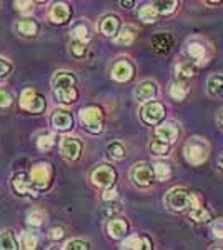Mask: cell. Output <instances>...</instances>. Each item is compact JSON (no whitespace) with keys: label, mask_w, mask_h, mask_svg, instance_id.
Wrapping results in <instances>:
<instances>
[{"label":"cell","mask_w":223,"mask_h":250,"mask_svg":"<svg viewBox=\"0 0 223 250\" xmlns=\"http://www.w3.org/2000/svg\"><path fill=\"white\" fill-rule=\"evenodd\" d=\"M77 80L70 72H57L52 79V85H54V94L60 102H75L77 90H75Z\"/></svg>","instance_id":"6da1fadb"},{"label":"cell","mask_w":223,"mask_h":250,"mask_svg":"<svg viewBox=\"0 0 223 250\" xmlns=\"http://www.w3.org/2000/svg\"><path fill=\"white\" fill-rule=\"evenodd\" d=\"M165 205L173 212H182V210H185L186 207H192V208L200 207L197 197L182 187L172 188V190L167 193V197H165Z\"/></svg>","instance_id":"7a4b0ae2"},{"label":"cell","mask_w":223,"mask_h":250,"mask_svg":"<svg viewBox=\"0 0 223 250\" xmlns=\"http://www.w3.org/2000/svg\"><path fill=\"white\" fill-rule=\"evenodd\" d=\"M183 155L192 165H202L208 159L210 155V145L202 137H192L188 142L185 144Z\"/></svg>","instance_id":"3957f363"},{"label":"cell","mask_w":223,"mask_h":250,"mask_svg":"<svg viewBox=\"0 0 223 250\" xmlns=\"http://www.w3.org/2000/svg\"><path fill=\"white\" fill-rule=\"evenodd\" d=\"M80 120L85 125V128L92 134H100L103 130V112L100 107H83L80 110Z\"/></svg>","instance_id":"277c9868"},{"label":"cell","mask_w":223,"mask_h":250,"mask_svg":"<svg viewBox=\"0 0 223 250\" xmlns=\"http://www.w3.org/2000/svg\"><path fill=\"white\" fill-rule=\"evenodd\" d=\"M20 105L23 110L32 112V114H40L45 108V100L42 95H39L34 88H25L20 95Z\"/></svg>","instance_id":"5b68a950"},{"label":"cell","mask_w":223,"mask_h":250,"mask_svg":"<svg viewBox=\"0 0 223 250\" xmlns=\"http://www.w3.org/2000/svg\"><path fill=\"white\" fill-rule=\"evenodd\" d=\"M115 179H117V173L112 167H108V165H100V167H97L92 173L93 184H95L97 187L105 188V190H107V188H112Z\"/></svg>","instance_id":"8992f818"},{"label":"cell","mask_w":223,"mask_h":250,"mask_svg":"<svg viewBox=\"0 0 223 250\" xmlns=\"http://www.w3.org/2000/svg\"><path fill=\"white\" fill-rule=\"evenodd\" d=\"M142 120L148 125H157L165 117V107L160 102H148L140 110Z\"/></svg>","instance_id":"52a82bcc"},{"label":"cell","mask_w":223,"mask_h":250,"mask_svg":"<svg viewBox=\"0 0 223 250\" xmlns=\"http://www.w3.org/2000/svg\"><path fill=\"white\" fill-rule=\"evenodd\" d=\"M130 177L133 184L139 185V187H148V185H152L155 173H153V168H150L148 164H137L133 165Z\"/></svg>","instance_id":"ba28073f"},{"label":"cell","mask_w":223,"mask_h":250,"mask_svg":"<svg viewBox=\"0 0 223 250\" xmlns=\"http://www.w3.org/2000/svg\"><path fill=\"white\" fill-rule=\"evenodd\" d=\"M80 152H82V144H80L79 139L75 137H63L62 142H60V154L68 162H74L80 157Z\"/></svg>","instance_id":"9c48e42d"},{"label":"cell","mask_w":223,"mask_h":250,"mask_svg":"<svg viewBox=\"0 0 223 250\" xmlns=\"http://www.w3.org/2000/svg\"><path fill=\"white\" fill-rule=\"evenodd\" d=\"M155 139L163 144L172 145L178 139V127L173 122H167V124L160 125L155 130Z\"/></svg>","instance_id":"30bf717a"},{"label":"cell","mask_w":223,"mask_h":250,"mask_svg":"<svg viewBox=\"0 0 223 250\" xmlns=\"http://www.w3.org/2000/svg\"><path fill=\"white\" fill-rule=\"evenodd\" d=\"M30 179L32 184L39 188H45L48 184V179H50V168H48L47 164H39L32 168L30 172Z\"/></svg>","instance_id":"8fae6325"},{"label":"cell","mask_w":223,"mask_h":250,"mask_svg":"<svg viewBox=\"0 0 223 250\" xmlns=\"http://www.w3.org/2000/svg\"><path fill=\"white\" fill-rule=\"evenodd\" d=\"M112 77L117 82H127L133 77V67L127 60H119L115 62V65L112 67Z\"/></svg>","instance_id":"7c38bea8"},{"label":"cell","mask_w":223,"mask_h":250,"mask_svg":"<svg viewBox=\"0 0 223 250\" xmlns=\"http://www.w3.org/2000/svg\"><path fill=\"white\" fill-rule=\"evenodd\" d=\"M52 125H54L57 130L65 132L68 128L74 127V117L70 115V112L59 108V110H55L54 115H52Z\"/></svg>","instance_id":"4fadbf2b"},{"label":"cell","mask_w":223,"mask_h":250,"mask_svg":"<svg viewBox=\"0 0 223 250\" xmlns=\"http://www.w3.org/2000/svg\"><path fill=\"white\" fill-rule=\"evenodd\" d=\"M158 88H157V83L150 82V80H147V82H142L137 85L135 92H133V95H135V99L139 100V102H145V100H152L155 99Z\"/></svg>","instance_id":"5bb4252c"},{"label":"cell","mask_w":223,"mask_h":250,"mask_svg":"<svg viewBox=\"0 0 223 250\" xmlns=\"http://www.w3.org/2000/svg\"><path fill=\"white\" fill-rule=\"evenodd\" d=\"M48 17H50L52 22L55 23H63L67 22L68 17H70V7L67 5V3H55L54 7L50 9V14H48Z\"/></svg>","instance_id":"9a60e30c"},{"label":"cell","mask_w":223,"mask_h":250,"mask_svg":"<svg viewBox=\"0 0 223 250\" xmlns=\"http://www.w3.org/2000/svg\"><path fill=\"white\" fill-rule=\"evenodd\" d=\"M127 222L122 220V219H112L110 222H108L107 225V232L108 235L112 237V239L119 240V239H123L125 233H127Z\"/></svg>","instance_id":"2e32d148"},{"label":"cell","mask_w":223,"mask_h":250,"mask_svg":"<svg viewBox=\"0 0 223 250\" xmlns=\"http://www.w3.org/2000/svg\"><path fill=\"white\" fill-rule=\"evenodd\" d=\"M119 27H120V20L117 15H107V17H103L102 22H100V30H102V34L107 35V37H113V35L119 32Z\"/></svg>","instance_id":"e0dca14e"},{"label":"cell","mask_w":223,"mask_h":250,"mask_svg":"<svg viewBox=\"0 0 223 250\" xmlns=\"http://www.w3.org/2000/svg\"><path fill=\"white\" fill-rule=\"evenodd\" d=\"M172 43H173V40L167 34H158L152 39V45L158 54H167V52H170Z\"/></svg>","instance_id":"ac0fdd59"},{"label":"cell","mask_w":223,"mask_h":250,"mask_svg":"<svg viewBox=\"0 0 223 250\" xmlns=\"http://www.w3.org/2000/svg\"><path fill=\"white\" fill-rule=\"evenodd\" d=\"M206 87H208V92L213 97H223V75L215 74L208 79L206 82Z\"/></svg>","instance_id":"d6986e66"},{"label":"cell","mask_w":223,"mask_h":250,"mask_svg":"<svg viewBox=\"0 0 223 250\" xmlns=\"http://www.w3.org/2000/svg\"><path fill=\"white\" fill-rule=\"evenodd\" d=\"M186 52H188V55L195 60V62H202V60H205L206 57V48L202 45L200 42H190L188 45H186Z\"/></svg>","instance_id":"ffe728a7"},{"label":"cell","mask_w":223,"mask_h":250,"mask_svg":"<svg viewBox=\"0 0 223 250\" xmlns=\"http://www.w3.org/2000/svg\"><path fill=\"white\" fill-rule=\"evenodd\" d=\"M0 250H19L17 239L10 230L0 232Z\"/></svg>","instance_id":"44dd1931"},{"label":"cell","mask_w":223,"mask_h":250,"mask_svg":"<svg viewBox=\"0 0 223 250\" xmlns=\"http://www.w3.org/2000/svg\"><path fill=\"white\" fill-rule=\"evenodd\" d=\"M12 185H14V190L20 193V195H27V193H30V185L25 180V175L23 173H19V175L14 177V180H12ZM34 193V192H32Z\"/></svg>","instance_id":"7402d4cb"},{"label":"cell","mask_w":223,"mask_h":250,"mask_svg":"<svg viewBox=\"0 0 223 250\" xmlns=\"http://www.w3.org/2000/svg\"><path fill=\"white\" fill-rule=\"evenodd\" d=\"M186 94H188V83L183 82V80H177L172 85V88H170V95L175 100H183Z\"/></svg>","instance_id":"603a6c76"},{"label":"cell","mask_w":223,"mask_h":250,"mask_svg":"<svg viewBox=\"0 0 223 250\" xmlns=\"http://www.w3.org/2000/svg\"><path fill=\"white\" fill-rule=\"evenodd\" d=\"M17 29L19 32L22 35H27V37H34L35 34H37V30H39V27H37V23L34 22V20H20V22L17 23Z\"/></svg>","instance_id":"cb8c5ba5"},{"label":"cell","mask_w":223,"mask_h":250,"mask_svg":"<svg viewBox=\"0 0 223 250\" xmlns=\"http://www.w3.org/2000/svg\"><path fill=\"white\" fill-rule=\"evenodd\" d=\"M133 39H135V32H133L132 27H123L120 30V34H117L115 43H119V45H130Z\"/></svg>","instance_id":"d4e9b609"},{"label":"cell","mask_w":223,"mask_h":250,"mask_svg":"<svg viewBox=\"0 0 223 250\" xmlns=\"http://www.w3.org/2000/svg\"><path fill=\"white\" fill-rule=\"evenodd\" d=\"M54 144H55V135L52 134V132H45V134L39 135V139H37V147L42 152L50 150V148L54 147Z\"/></svg>","instance_id":"484cf974"},{"label":"cell","mask_w":223,"mask_h":250,"mask_svg":"<svg viewBox=\"0 0 223 250\" xmlns=\"http://www.w3.org/2000/svg\"><path fill=\"white\" fill-rule=\"evenodd\" d=\"M107 155L112 160H122L125 157V148L120 142H112L107 145Z\"/></svg>","instance_id":"4316f807"},{"label":"cell","mask_w":223,"mask_h":250,"mask_svg":"<svg viewBox=\"0 0 223 250\" xmlns=\"http://www.w3.org/2000/svg\"><path fill=\"white\" fill-rule=\"evenodd\" d=\"M153 173H155V179L157 180H167L170 177V167L168 164L162 162V160H158V162L153 164Z\"/></svg>","instance_id":"83f0119b"},{"label":"cell","mask_w":223,"mask_h":250,"mask_svg":"<svg viewBox=\"0 0 223 250\" xmlns=\"http://www.w3.org/2000/svg\"><path fill=\"white\" fill-rule=\"evenodd\" d=\"M72 35H74V40H79V42L82 43H87L88 40H90V29H88L85 23H80V25H77L74 32H72Z\"/></svg>","instance_id":"f1b7e54d"},{"label":"cell","mask_w":223,"mask_h":250,"mask_svg":"<svg viewBox=\"0 0 223 250\" xmlns=\"http://www.w3.org/2000/svg\"><path fill=\"white\" fill-rule=\"evenodd\" d=\"M122 249L123 250H142L143 249V239L139 235H130L123 240L122 244Z\"/></svg>","instance_id":"f546056e"},{"label":"cell","mask_w":223,"mask_h":250,"mask_svg":"<svg viewBox=\"0 0 223 250\" xmlns=\"http://www.w3.org/2000/svg\"><path fill=\"white\" fill-rule=\"evenodd\" d=\"M175 74H177V80H183L185 82L186 79H190L195 74V70H193L192 63H178L175 68Z\"/></svg>","instance_id":"4dcf8cb0"},{"label":"cell","mask_w":223,"mask_h":250,"mask_svg":"<svg viewBox=\"0 0 223 250\" xmlns=\"http://www.w3.org/2000/svg\"><path fill=\"white\" fill-rule=\"evenodd\" d=\"M20 242H22V247L23 250H35L39 244V239L35 233H30V232H23L20 235Z\"/></svg>","instance_id":"1f68e13d"},{"label":"cell","mask_w":223,"mask_h":250,"mask_svg":"<svg viewBox=\"0 0 223 250\" xmlns=\"http://www.w3.org/2000/svg\"><path fill=\"white\" fill-rule=\"evenodd\" d=\"M139 15H140V19L143 20V22L150 23V22H155L158 12H157V9H155L153 5H143V7L140 9Z\"/></svg>","instance_id":"d6a6232c"},{"label":"cell","mask_w":223,"mask_h":250,"mask_svg":"<svg viewBox=\"0 0 223 250\" xmlns=\"http://www.w3.org/2000/svg\"><path fill=\"white\" fill-rule=\"evenodd\" d=\"M188 217H190V220H193V222H208L210 212L203 207H197V208H192V210H190Z\"/></svg>","instance_id":"836d02e7"},{"label":"cell","mask_w":223,"mask_h":250,"mask_svg":"<svg viewBox=\"0 0 223 250\" xmlns=\"http://www.w3.org/2000/svg\"><path fill=\"white\" fill-rule=\"evenodd\" d=\"M150 150H152V154H153V155L165 157V155H168V152H170V145H168V144L160 142V140H157V139H155L152 144H150Z\"/></svg>","instance_id":"e575fe53"},{"label":"cell","mask_w":223,"mask_h":250,"mask_svg":"<svg viewBox=\"0 0 223 250\" xmlns=\"http://www.w3.org/2000/svg\"><path fill=\"white\" fill-rule=\"evenodd\" d=\"M178 3L175 0H172V2H155L153 3V7L157 9L158 14H163V15H168V14H173L177 9Z\"/></svg>","instance_id":"d590c367"},{"label":"cell","mask_w":223,"mask_h":250,"mask_svg":"<svg viewBox=\"0 0 223 250\" xmlns=\"http://www.w3.org/2000/svg\"><path fill=\"white\" fill-rule=\"evenodd\" d=\"M43 220H45V217H43V213L39 212V210H34L27 215V222H28V225H32V227H39V225H42Z\"/></svg>","instance_id":"8d00e7d4"},{"label":"cell","mask_w":223,"mask_h":250,"mask_svg":"<svg viewBox=\"0 0 223 250\" xmlns=\"http://www.w3.org/2000/svg\"><path fill=\"white\" fill-rule=\"evenodd\" d=\"M63 250H88V244L83 240H68Z\"/></svg>","instance_id":"74e56055"},{"label":"cell","mask_w":223,"mask_h":250,"mask_svg":"<svg viewBox=\"0 0 223 250\" xmlns=\"http://www.w3.org/2000/svg\"><path fill=\"white\" fill-rule=\"evenodd\" d=\"M70 50H72V54H74L75 57H82V55L85 54V43L79 42V40H72Z\"/></svg>","instance_id":"f35d334b"},{"label":"cell","mask_w":223,"mask_h":250,"mask_svg":"<svg viewBox=\"0 0 223 250\" xmlns=\"http://www.w3.org/2000/svg\"><path fill=\"white\" fill-rule=\"evenodd\" d=\"M212 232H213V235L217 237V239L223 240V219H218V220L213 222Z\"/></svg>","instance_id":"ab89813d"},{"label":"cell","mask_w":223,"mask_h":250,"mask_svg":"<svg viewBox=\"0 0 223 250\" xmlns=\"http://www.w3.org/2000/svg\"><path fill=\"white\" fill-rule=\"evenodd\" d=\"M12 104V95L5 90H0V107H9Z\"/></svg>","instance_id":"60d3db41"},{"label":"cell","mask_w":223,"mask_h":250,"mask_svg":"<svg viewBox=\"0 0 223 250\" xmlns=\"http://www.w3.org/2000/svg\"><path fill=\"white\" fill-rule=\"evenodd\" d=\"M12 70V65L7 60H3V59H0V77H3V75H7L9 72Z\"/></svg>","instance_id":"b9f144b4"},{"label":"cell","mask_w":223,"mask_h":250,"mask_svg":"<svg viewBox=\"0 0 223 250\" xmlns=\"http://www.w3.org/2000/svg\"><path fill=\"white\" fill-rule=\"evenodd\" d=\"M15 5H17V9L20 12H32L34 10V3L32 2H15Z\"/></svg>","instance_id":"7bdbcfd3"},{"label":"cell","mask_w":223,"mask_h":250,"mask_svg":"<svg viewBox=\"0 0 223 250\" xmlns=\"http://www.w3.org/2000/svg\"><path fill=\"white\" fill-rule=\"evenodd\" d=\"M103 200H107V202H108V200H115L117 199V188H107V190H105L103 192Z\"/></svg>","instance_id":"ee69618b"},{"label":"cell","mask_w":223,"mask_h":250,"mask_svg":"<svg viewBox=\"0 0 223 250\" xmlns=\"http://www.w3.org/2000/svg\"><path fill=\"white\" fill-rule=\"evenodd\" d=\"M48 237H50L52 240H60L63 237V230L62 229H52V230L48 232Z\"/></svg>","instance_id":"f6af8a7d"},{"label":"cell","mask_w":223,"mask_h":250,"mask_svg":"<svg viewBox=\"0 0 223 250\" xmlns=\"http://www.w3.org/2000/svg\"><path fill=\"white\" fill-rule=\"evenodd\" d=\"M142 250H152V242H150V239H147V237H143V249Z\"/></svg>","instance_id":"bcb514c9"},{"label":"cell","mask_w":223,"mask_h":250,"mask_svg":"<svg viewBox=\"0 0 223 250\" xmlns=\"http://www.w3.org/2000/svg\"><path fill=\"white\" fill-rule=\"evenodd\" d=\"M120 5H123V7H127V9H130V7L133 5V2H120Z\"/></svg>","instance_id":"7dc6e473"},{"label":"cell","mask_w":223,"mask_h":250,"mask_svg":"<svg viewBox=\"0 0 223 250\" xmlns=\"http://www.w3.org/2000/svg\"><path fill=\"white\" fill-rule=\"evenodd\" d=\"M218 122H220V125L223 127V110L220 112V115H218Z\"/></svg>","instance_id":"c3c4849f"},{"label":"cell","mask_w":223,"mask_h":250,"mask_svg":"<svg viewBox=\"0 0 223 250\" xmlns=\"http://www.w3.org/2000/svg\"><path fill=\"white\" fill-rule=\"evenodd\" d=\"M218 164H220V168L223 170V154H222V157H220V160H218Z\"/></svg>","instance_id":"681fc988"},{"label":"cell","mask_w":223,"mask_h":250,"mask_svg":"<svg viewBox=\"0 0 223 250\" xmlns=\"http://www.w3.org/2000/svg\"><path fill=\"white\" fill-rule=\"evenodd\" d=\"M50 250H59V247H52Z\"/></svg>","instance_id":"f907efd6"},{"label":"cell","mask_w":223,"mask_h":250,"mask_svg":"<svg viewBox=\"0 0 223 250\" xmlns=\"http://www.w3.org/2000/svg\"><path fill=\"white\" fill-rule=\"evenodd\" d=\"M213 250H222V249H213Z\"/></svg>","instance_id":"816d5d0a"}]
</instances>
